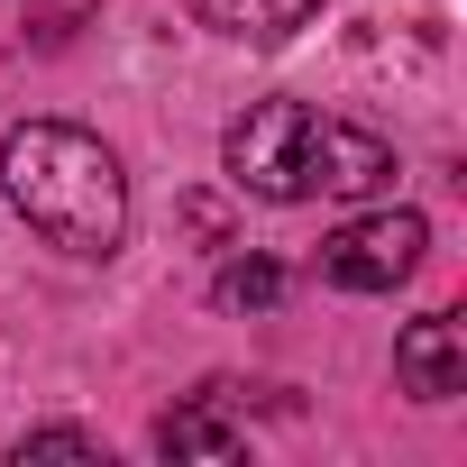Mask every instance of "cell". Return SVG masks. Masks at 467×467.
Segmentation results:
<instances>
[{
	"mask_svg": "<svg viewBox=\"0 0 467 467\" xmlns=\"http://www.w3.org/2000/svg\"><path fill=\"white\" fill-rule=\"evenodd\" d=\"M0 183H10L19 220L37 229L47 248H65V257H110L119 229H129L119 156L92 129H65V119L10 129V147H0Z\"/></svg>",
	"mask_w": 467,
	"mask_h": 467,
	"instance_id": "1",
	"label": "cell"
},
{
	"mask_svg": "<svg viewBox=\"0 0 467 467\" xmlns=\"http://www.w3.org/2000/svg\"><path fill=\"white\" fill-rule=\"evenodd\" d=\"M229 183L257 202H312V192H385L394 183V147L321 119L312 101H257L229 129Z\"/></svg>",
	"mask_w": 467,
	"mask_h": 467,
	"instance_id": "2",
	"label": "cell"
},
{
	"mask_svg": "<svg viewBox=\"0 0 467 467\" xmlns=\"http://www.w3.org/2000/svg\"><path fill=\"white\" fill-rule=\"evenodd\" d=\"M421 248H431L421 211H376V220H348L339 239H321V275L339 294H394L421 266Z\"/></svg>",
	"mask_w": 467,
	"mask_h": 467,
	"instance_id": "3",
	"label": "cell"
},
{
	"mask_svg": "<svg viewBox=\"0 0 467 467\" xmlns=\"http://www.w3.org/2000/svg\"><path fill=\"white\" fill-rule=\"evenodd\" d=\"M394 376H403V394H421V403H449V394L467 385V339H458V321H449V312L412 321V330L394 339Z\"/></svg>",
	"mask_w": 467,
	"mask_h": 467,
	"instance_id": "4",
	"label": "cell"
},
{
	"mask_svg": "<svg viewBox=\"0 0 467 467\" xmlns=\"http://www.w3.org/2000/svg\"><path fill=\"white\" fill-rule=\"evenodd\" d=\"M192 10H202L211 28H229V37H294L321 0H192Z\"/></svg>",
	"mask_w": 467,
	"mask_h": 467,
	"instance_id": "5",
	"label": "cell"
},
{
	"mask_svg": "<svg viewBox=\"0 0 467 467\" xmlns=\"http://www.w3.org/2000/svg\"><path fill=\"white\" fill-rule=\"evenodd\" d=\"M156 449H174V458H239V431H229L220 412H165Z\"/></svg>",
	"mask_w": 467,
	"mask_h": 467,
	"instance_id": "6",
	"label": "cell"
},
{
	"mask_svg": "<svg viewBox=\"0 0 467 467\" xmlns=\"http://www.w3.org/2000/svg\"><path fill=\"white\" fill-rule=\"evenodd\" d=\"M275 303H285V275L266 257H248V266L220 275V312H275Z\"/></svg>",
	"mask_w": 467,
	"mask_h": 467,
	"instance_id": "7",
	"label": "cell"
},
{
	"mask_svg": "<svg viewBox=\"0 0 467 467\" xmlns=\"http://www.w3.org/2000/svg\"><path fill=\"white\" fill-rule=\"evenodd\" d=\"M19 458H101V440L92 431H37V440H19Z\"/></svg>",
	"mask_w": 467,
	"mask_h": 467,
	"instance_id": "8",
	"label": "cell"
}]
</instances>
